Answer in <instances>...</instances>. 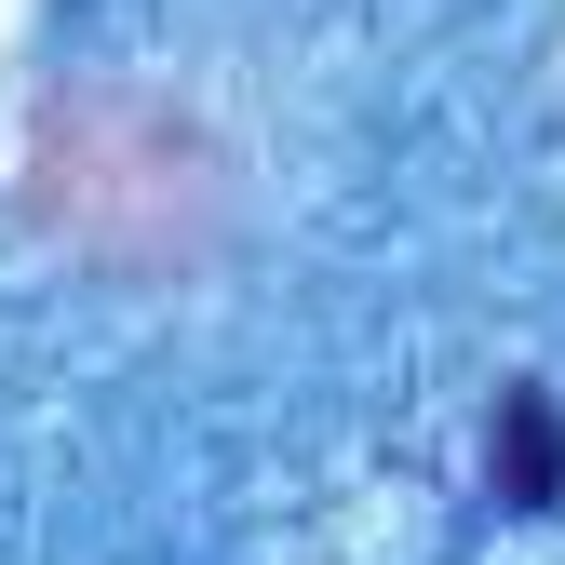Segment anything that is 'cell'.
Wrapping results in <instances>:
<instances>
[{
  "label": "cell",
  "mask_w": 565,
  "mask_h": 565,
  "mask_svg": "<svg viewBox=\"0 0 565 565\" xmlns=\"http://www.w3.org/2000/svg\"><path fill=\"white\" fill-rule=\"evenodd\" d=\"M484 471H499V512H552V499H565V404H552L539 377H512V391H499Z\"/></svg>",
  "instance_id": "1"
}]
</instances>
